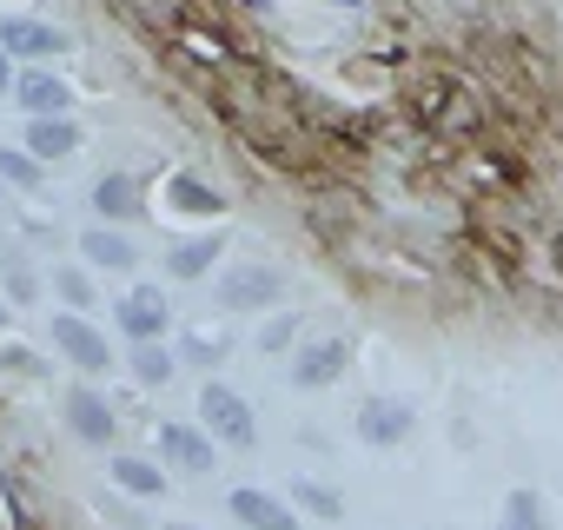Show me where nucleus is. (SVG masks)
I'll return each mask as SVG.
<instances>
[{
  "instance_id": "f257e3e1",
  "label": "nucleus",
  "mask_w": 563,
  "mask_h": 530,
  "mask_svg": "<svg viewBox=\"0 0 563 530\" xmlns=\"http://www.w3.org/2000/svg\"><path fill=\"white\" fill-rule=\"evenodd\" d=\"M199 424H206L219 444H232V451H252V444H258V418H252V405H245L232 385H219V378L199 385Z\"/></svg>"
},
{
  "instance_id": "f03ea898",
  "label": "nucleus",
  "mask_w": 563,
  "mask_h": 530,
  "mask_svg": "<svg viewBox=\"0 0 563 530\" xmlns=\"http://www.w3.org/2000/svg\"><path fill=\"white\" fill-rule=\"evenodd\" d=\"M212 299L225 312H265V306L286 299V273H278V265H225L219 286H212Z\"/></svg>"
},
{
  "instance_id": "7ed1b4c3",
  "label": "nucleus",
  "mask_w": 563,
  "mask_h": 530,
  "mask_svg": "<svg viewBox=\"0 0 563 530\" xmlns=\"http://www.w3.org/2000/svg\"><path fill=\"white\" fill-rule=\"evenodd\" d=\"M54 352L67 358V365H80V372H107L113 365V352H107V332L87 319V312H54Z\"/></svg>"
},
{
  "instance_id": "20e7f679",
  "label": "nucleus",
  "mask_w": 563,
  "mask_h": 530,
  "mask_svg": "<svg viewBox=\"0 0 563 530\" xmlns=\"http://www.w3.org/2000/svg\"><path fill=\"white\" fill-rule=\"evenodd\" d=\"M113 325L140 345V339H166V325H173V306H166V292L159 286H133V292H120L113 299Z\"/></svg>"
},
{
  "instance_id": "39448f33",
  "label": "nucleus",
  "mask_w": 563,
  "mask_h": 530,
  "mask_svg": "<svg viewBox=\"0 0 563 530\" xmlns=\"http://www.w3.org/2000/svg\"><path fill=\"white\" fill-rule=\"evenodd\" d=\"M345 365H352V339H339V332L306 339V345H299V358H292V385H299V391L339 385V378H345Z\"/></svg>"
},
{
  "instance_id": "423d86ee",
  "label": "nucleus",
  "mask_w": 563,
  "mask_h": 530,
  "mask_svg": "<svg viewBox=\"0 0 563 530\" xmlns=\"http://www.w3.org/2000/svg\"><path fill=\"white\" fill-rule=\"evenodd\" d=\"M159 457L186 477H206L219 464V438L206 424H159Z\"/></svg>"
},
{
  "instance_id": "0eeeda50",
  "label": "nucleus",
  "mask_w": 563,
  "mask_h": 530,
  "mask_svg": "<svg viewBox=\"0 0 563 530\" xmlns=\"http://www.w3.org/2000/svg\"><path fill=\"white\" fill-rule=\"evenodd\" d=\"M411 424H418V405H411V398H365V405H358V438L378 444V451L405 444Z\"/></svg>"
},
{
  "instance_id": "6e6552de",
  "label": "nucleus",
  "mask_w": 563,
  "mask_h": 530,
  "mask_svg": "<svg viewBox=\"0 0 563 530\" xmlns=\"http://www.w3.org/2000/svg\"><path fill=\"white\" fill-rule=\"evenodd\" d=\"M60 411H67V431H74L80 444H100V451H107V438L120 431V424H113V405H107V391H93V385H74Z\"/></svg>"
},
{
  "instance_id": "1a4fd4ad",
  "label": "nucleus",
  "mask_w": 563,
  "mask_h": 530,
  "mask_svg": "<svg viewBox=\"0 0 563 530\" xmlns=\"http://www.w3.org/2000/svg\"><path fill=\"white\" fill-rule=\"evenodd\" d=\"M225 510L245 523V530H299V510L286 504V497H272V490H258V484H239L232 497H225Z\"/></svg>"
},
{
  "instance_id": "9d476101",
  "label": "nucleus",
  "mask_w": 563,
  "mask_h": 530,
  "mask_svg": "<svg viewBox=\"0 0 563 530\" xmlns=\"http://www.w3.org/2000/svg\"><path fill=\"white\" fill-rule=\"evenodd\" d=\"M80 265H93V273H133V265H140V245L120 232V225H87L80 232Z\"/></svg>"
},
{
  "instance_id": "9b49d317",
  "label": "nucleus",
  "mask_w": 563,
  "mask_h": 530,
  "mask_svg": "<svg viewBox=\"0 0 563 530\" xmlns=\"http://www.w3.org/2000/svg\"><path fill=\"white\" fill-rule=\"evenodd\" d=\"M0 47H8L14 60H54V54H67V34L47 27V21L14 14V21H0Z\"/></svg>"
},
{
  "instance_id": "f8f14e48",
  "label": "nucleus",
  "mask_w": 563,
  "mask_h": 530,
  "mask_svg": "<svg viewBox=\"0 0 563 530\" xmlns=\"http://www.w3.org/2000/svg\"><path fill=\"white\" fill-rule=\"evenodd\" d=\"M27 153H34L41 166L74 159V153H80V126H74V113H34V120H27Z\"/></svg>"
},
{
  "instance_id": "ddd939ff",
  "label": "nucleus",
  "mask_w": 563,
  "mask_h": 530,
  "mask_svg": "<svg viewBox=\"0 0 563 530\" xmlns=\"http://www.w3.org/2000/svg\"><path fill=\"white\" fill-rule=\"evenodd\" d=\"M14 100H21L27 120H34V113H67V107H74V87H67L54 67H34V74L14 80Z\"/></svg>"
},
{
  "instance_id": "4468645a",
  "label": "nucleus",
  "mask_w": 563,
  "mask_h": 530,
  "mask_svg": "<svg viewBox=\"0 0 563 530\" xmlns=\"http://www.w3.org/2000/svg\"><path fill=\"white\" fill-rule=\"evenodd\" d=\"M93 212H100L107 225H126V219H140V212H146V192H140V179H133V173H107V179L93 186Z\"/></svg>"
},
{
  "instance_id": "2eb2a0df",
  "label": "nucleus",
  "mask_w": 563,
  "mask_h": 530,
  "mask_svg": "<svg viewBox=\"0 0 563 530\" xmlns=\"http://www.w3.org/2000/svg\"><path fill=\"white\" fill-rule=\"evenodd\" d=\"M219 232H192V239H179V245H166V273L173 279H206L212 265H219Z\"/></svg>"
},
{
  "instance_id": "dca6fc26",
  "label": "nucleus",
  "mask_w": 563,
  "mask_h": 530,
  "mask_svg": "<svg viewBox=\"0 0 563 530\" xmlns=\"http://www.w3.org/2000/svg\"><path fill=\"white\" fill-rule=\"evenodd\" d=\"M166 206L186 212V219H219V212H225V192H212L199 173H173V179H166Z\"/></svg>"
},
{
  "instance_id": "f3484780",
  "label": "nucleus",
  "mask_w": 563,
  "mask_h": 530,
  "mask_svg": "<svg viewBox=\"0 0 563 530\" xmlns=\"http://www.w3.org/2000/svg\"><path fill=\"white\" fill-rule=\"evenodd\" d=\"M107 477H113L126 497H166V471H159L153 457H133V451H120V457H107Z\"/></svg>"
},
{
  "instance_id": "a211bd4d",
  "label": "nucleus",
  "mask_w": 563,
  "mask_h": 530,
  "mask_svg": "<svg viewBox=\"0 0 563 530\" xmlns=\"http://www.w3.org/2000/svg\"><path fill=\"white\" fill-rule=\"evenodd\" d=\"M173 372H179V352L166 339H140L133 345V378L140 385H173Z\"/></svg>"
},
{
  "instance_id": "6ab92c4d",
  "label": "nucleus",
  "mask_w": 563,
  "mask_h": 530,
  "mask_svg": "<svg viewBox=\"0 0 563 530\" xmlns=\"http://www.w3.org/2000/svg\"><path fill=\"white\" fill-rule=\"evenodd\" d=\"M497 530H550V510L537 490H510L504 510H497Z\"/></svg>"
},
{
  "instance_id": "aec40b11",
  "label": "nucleus",
  "mask_w": 563,
  "mask_h": 530,
  "mask_svg": "<svg viewBox=\"0 0 563 530\" xmlns=\"http://www.w3.org/2000/svg\"><path fill=\"white\" fill-rule=\"evenodd\" d=\"M292 504H299V510H312V517H325V523H332V517H345V497H339L332 484H319V477H299V484H292Z\"/></svg>"
},
{
  "instance_id": "412c9836",
  "label": "nucleus",
  "mask_w": 563,
  "mask_h": 530,
  "mask_svg": "<svg viewBox=\"0 0 563 530\" xmlns=\"http://www.w3.org/2000/svg\"><path fill=\"white\" fill-rule=\"evenodd\" d=\"M0 179H8V186H21V192H34V186L47 179V166H41L27 146H0Z\"/></svg>"
},
{
  "instance_id": "4be33fe9",
  "label": "nucleus",
  "mask_w": 563,
  "mask_h": 530,
  "mask_svg": "<svg viewBox=\"0 0 563 530\" xmlns=\"http://www.w3.org/2000/svg\"><path fill=\"white\" fill-rule=\"evenodd\" d=\"M54 292H60L74 312H87V306H93V273H87V265H60V273H54Z\"/></svg>"
},
{
  "instance_id": "5701e85b",
  "label": "nucleus",
  "mask_w": 563,
  "mask_h": 530,
  "mask_svg": "<svg viewBox=\"0 0 563 530\" xmlns=\"http://www.w3.org/2000/svg\"><path fill=\"white\" fill-rule=\"evenodd\" d=\"M225 345H232V339H225L219 325H192V332H186V358H192V365H219Z\"/></svg>"
},
{
  "instance_id": "b1692460",
  "label": "nucleus",
  "mask_w": 563,
  "mask_h": 530,
  "mask_svg": "<svg viewBox=\"0 0 563 530\" xmlns=\"http://www.w3.org/2000/svg\"><path fill=\"white\" fill-rule=\"evenodd\" d=\"M292 339H299V319H272V325L258 332V352H286Z\"/></svg>"
},
{
  "instance_id": "393cba45",
  "label": "nucleus",
  "mask_w": 563,
  "mask_h": 530,
  "mask_svg": "<svg viewBox=\"0 0 563 530\" xmlns=\"http://www.w3.org/2000/svg\"><path fill=\"white\" fill-rule=\"evenodd\" d=\"M0 365H8V372H21V378H34V372H41V358H34L27 345H8V352H0Z\"/></svg>"
},
{
  "instance_id": "a878e982",
  "label": "nucleus",
  "mask_w": 563,
  "mask_h": 530,
  "mask_svg": "<svg viewBox=\"0 0 563 530\" xmlns=\"http://www.w3.org/2000/svg\"><path fill=\"white\" fill-rule=\"evenodd\" d=\"M14 80H21V74H14V54L0 47V93H14Z\"/></svg>"
},
{
  "instance_id": "bb28decb",
  "label": "nucleus",
  "mask_w": 563,
  "mask_h": 530,
  "mask_svg": "<svg viewBox=\"0 0 563 530\" xmlns=\"http://www.w3.org/2000/svg\"><path fill=\"white\" fill-rule=\"evenodd\" d=\"M166 530H199V523H166Z\"/></svg>"
},
{
  "instance_id": "cd10ccee",
  "label": "nucleus",
  "mask_w": 563,
  "mask_h": 530,
  "mask_svg": "<svg viewBox=\"0 0 563 530\" xmlns=\"http://www.w3.org/2000/svg\"><path fill=\"white\" fill-rule=\"evenodd\" d=\"M0 199H8V179H0Z\"/></svg>"
},
{
  "instance_id": "c85d7f7f",
  "label": "nucleus",
  "mask_w": 563,
  "mask_h": 530,
  "mask_svg": "<svg viewBox=\"0 0 563 530\" xmlns=\"http://www.w3.org/2000/svg\"><path fill=\"white\" fill-rule=\"evenodd\" d=\"M0 325H8V306H0Z\"/></svg>"
},
{
  "instance_id": "c756f323",
  "label": "nucleus",
  "mask_w": 563,
  "mask_h": 530,
  "mask_svg": "<svg viewBox=\"0 0 563 530\" xmlns=\"http://www.w3.org/2000/svg\"><path fill=\"white\" fill-rule=\"evenodd\" d=\"M345 8H352V0H345Z\"/></svg>"
}]
</instances>
